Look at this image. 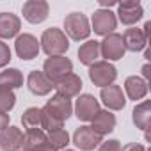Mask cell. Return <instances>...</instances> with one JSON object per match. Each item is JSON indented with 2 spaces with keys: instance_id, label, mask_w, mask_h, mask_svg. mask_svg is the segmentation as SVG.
I'll use <instances>...</instances> for the list:
<instances>
[{
  "instance_id": "6da1fadb",
  "label": "cell",
  "mask_w": 151,
  "mask_h": 151,
  "mask_svg": "<svg viewBox=\"0 0 151 151\" xmlns=\"http://www.w3.org/2000/svg\"><path fill=\"white\" fill-rule=\"evenodd\" d=\"M39 46L43 48V52L48 57H59L69 50V39L60 29L50 27L43 32V36L39 39Z\"/></svg>"
},
{
  "instance_id": "7a4b0ae2",
  "label": "cell",
  "mask_w": 151,
  "mask_h": 151,
  "mask_svg": "<svg viewBox=\"0 0 151 151\" xmlns=\"http://www.w3.org/2000/svg\"><path fill=\"white\" fill-rule=\"evenodd\" d=\"M69 39L73 41H82L91 36V25L84 13H69L64 18V30Z\"/></svg>"
},
{
  "instance_id": "3957f363",
  "label": "cell",
  "mask_w": 151,
  "mask_h": 151,
  "mask_svg": "<svg viewBox=\"0 0 151 151\" xmlns=\"http://www.w3.org/2000/svg\"><path fill=\"white\" fill-rule=\"evenodd\" d=\"M89 78L94 86L103 89L114 84V80L117 78V69L114 68V64L107 60H96L94 64L89 66Z\"/></svg>"
},
{
  "instance_id": "277c9868",
  "label": "cell",
  "mask_w": 151,
  "mask_h": 151,
  "mask_svg": "<svg viewBox=\"0 0 151 151\" xmlns=\"http://www.w3.org/2000/svg\"><path fill=\"white\" fill-rule=\"evenodd\" d=\"M126 53V48H124V41H123V36L121 34H109L105 36L103 41H100V55L105 57L107 62L110 60H119L123 59Z\"/></svg>"
},
{
  "instance_id": "5b68a950",
  "label": "cell",
  "mask_w": 151,
  "mask_h": 151,
  "mask_svg": "<svg viewBox=\"0 0 151 151\" xmlns=\"http://www.w3.org/2000/svg\"><path fill=\"white\" fill-rule=\"evenodd\" d=\"M71 71H73V62L64 55L48 57L45 60V64H43V73L53 82V86H55L57 80H60L62 77H66V75L71 73Z\"/></svg>"
},
{
  "instance_id": "8992f818",
  "label": "cell",
  "mask_w": 151,
  "mask_h": 151,
  "mask_svg": "<svg viewBox=\"0 0 151 151\" xmlns=\"http://www.w3.org/2000/svg\"><path fill=\"white\" fill-rule=\"evenodd\" d=\"M91 23H93L91 30H94V34L105 37V36L112 34L114 29L117 27V18H116V13H112L110 9H98V11H94Z\"/></svg>"
},
{
  "instance_id": "52a82bcc",
  "label": "cell",
  "mask_w": 151,
  "mask_h": 151,
  "mask_svg": "<svg viewBox=\"0 0 151 151\" xmlns=\"http://www.w3.org/2000/svg\"><path fill=\"white\" fill-rule=\"evenodd\" d=\"M43 109H45L50 116H53L57 121H60V123L68 121V119L71 117V114H73L71 100L66 98V96H60V94H53V96L46 101V105H45Z\"/></svg>"
},
{
  "instance_id": "ba28073f",
  "label": "cell",
  "mask_w": 151,
  "mask_h": 151,
  "mask_svg": "<svg viewBox=\"0 0 151 151\" xmlns=\"http://www.w3.org/2000/svg\"><path fill=\"white\" fill-rule=\"evenodd\" d=\"M100 101L93 96V94H80L77 103H75V116L80 121L87 123L93 121V117L100 112Z\"/></svg>"
},
{
  "instance_id": "9c48e42d",
  "label": "cell",
  "mask_w": 151,
  "mask_h": 151,
  "mask_svg": "<svg viewBox=\"0 0 151 151\" xmlns=\"http://www.w3.org/2000/svg\"><path fill=\"white\" fill-rule=\"evenodd\" d=\"M22 13H23V18L29 23L37 25V23H43L48 18L50 6H48V2H45V0H29V2L23 4Z\"/></svg>"
},
{
  "instance_id": "30bf717a",
  "label": "cell",
  "mask_w": 151,
  "mask_h": 151,
  "mask_svg": "<svg viewBox=\"0 0 151 151\" xmlns=\"http://www.w3.org/2000/svg\"><path fill=\"white\" fill-rule=\"evenodd\" d=\"M101 142H103V137L98 135L96 132H93L91 126H80L73 133V144L80 147L82 151H93Z\"/></svg>"
},
{
  "instance_id": "8fae6325",
  "label": "cell",
  "mask_w": 151,
  "mask_h": 151,
  "mask_svg": "<svg viewBox=\"0 0 151 151\" xmlns=\"http://www.w3.org/2000/svg\"><path fill=\"white\" fill-rule=\"evenodd\" d=\"M117 16L123 25H133L144 16V9L139 0H124L117 2Z\"/></svg>"
},
{
  "instance_id": "7c38bea8",
  "label": "cell",
  "mask_w": 151,
  "mask_h": 151,
  "mask_svg": "<svg viewBox=\"0 0 151 151\" xmlns=\"http://www.w3.org/2000/svg\"><path fill=\"white\" fill-rule=\"evenodd\" d=\"M14 50L18 53V57L22 60H32L37 57L41 46H39V41L36 36L32 34H22L16 37V43H14Z\"/></svg>"
},
{
  "instance_id": "4fadbf2b",
  "label": "cell",
  "mask_w": 151,
  "mask_h": 151,
  "mask_svg": "<svg viewBox=\"0 0 151 151\" xmlns=\"http://www.w3.org/2000/svg\"><path fill=\"white\" fill-rule=\"evenodd\" d=\"M27 87L32 94L36 96H46L52 93V89H55L53 82L46 77L43 71H30L29 77H27Z\"/></svg>"
},
{
  "instance_id": "5bb4252c",
  "label": "cell",
  "mask_w": 151,
  "mask_h": 151,
  "mask_svg": "<svg viewBox=\"0 0 151 151\" xmlns=\"http://www.w3.org/2000/svg\"><path fill=\"white\" fill-rule=\"evenodd\" d=\"M82 78L75 73H68L66 77H62L60 80L55 82V89H57V94L60 96H66V98H73V96H78L80 91H82Z\"/></svg>"
},
{
  "instance_id": "9a60e30c",
  "label": "cell",
  "mask_w": 151,
  "mask_h": 151,
  "mask_svg": "<svg viewBox=\"0 0 151 151\" xmlns=\"http://www.w3.org/2000/svg\"><path fill=\"white\" fill-rule=\"evenodd\" d=\"M103 105L109 109V110H123L124 105H126V98L123 94V89L116 84L112 86H107L101 89V94H100Z\"/></svg>"
},
{
  "instance_id": "2e32d148",
  "label": "cell",
  "mask_w": 151,
  "mask_h": 151,
  "mask_svg": "<svg viewBox=\"0 0 151 151\" xmlns=\"http://www.w3.org/2000/svg\"><path fill=\"white\" fill-rule=\"evenodd\" d=\"M23 146V132L16 126H7L0 133V149L2 151H20Z\"/></svg>"
},
{
  "instance_id": "e0dca14e",
  "label": "cell",
  "mask_w": 151,
  "mask_h": 151,
  "mask_svg": "<svg viewBox=\"0 0 151 151\" xmlns=\"http://www.w3.org/2000/svg\"><path fill=\"white\" fill-rule=\"evenodd\" d=\"M91 123H93V124H91L93 132H96L98 135L103 137V135L114 132V128H116V116H114L110 110H100V112L93 117Z\"/></svg>"
},
{
  "instance_id": "ac0fdd59",
  "label": "cell",
  "mask_w": 151,
  "mask_h": 151,
  "mask_svg": "<svg viewBox=\"0 0 151 151\" xmlns=\"http://www.w3.org/2000/svg\"><path fill=\"white\" fill-rule=\"evenodd\" d=\"M22 29V20L13 13H0V39H11Z\"/></svg>"
},
{
  "instance_id": "d6986e66",
  "label": "cell",
  "mask_w": 151,
  "mask_h": 151,
  "mask_svg": "<svg viewBox=\"0 0 151 151\" xmlns=\"http://www.w3.org/2000/svg\"><path fill=\"white\" fill-rule=\"evenodd\" d=\"M123 41H124V48L130 52H142L147 46V37L144 36L142 29H126L123 34Z\"/></svg>"
},
{
  "instance_id": "ffe728a7",
  "label": "cell",
  "mask_w": 151,
  "mask_h": 151,
  "mask_svg": "<svg viewBox=\"0 0 151 151\" xmlns=\"http://www.w3.org/2000/svg\"><path fill=\"white\" fill-rule=\"evenodd\" d=\"M124 91L130 100H133V101L142 100L147 94V80L137 77V75H132V77H128L124 80Z\"/></svg>"
},
{
  "instance_id": "44dd1931",
  "label": "cell",
  "mask_w": 151,
  "mask_h": 151,
  "mask_svg": "<svg viewBox=\"0 0 151 151\" xmlns=\"http://www.w3.org/2000/svg\"><path fill=\"white\" fill-rule=\"evenodd\" d=\"M98 57H101V55H100V41H96V39H91L78 48V60L84 66L94 64L98 60Z\"/></svg>"
},
{
  "instance_id": "7402d4cb",
  "label": "cell",
  "mask_w": 151,
  "mask_h": 151,
  "mask_svg": "<svg viewBox=\"0 0 151 151\" xmlns=\"http://www.w3.org/2000/svg\"><path fill=\"white\" fill-rule=\"evenodd\" d=\"M132 121L139 130H147L149 128V121H151V103L147 100H144L142 103H139L133 112H132Z\"/></svg>"
},
{
  "instance_id": "603a6c76",
  "label": "cell",
  "mask_w": 151,
  "mask_h": 151,
  "mask_svg": "<svg viewBox=\"0 0 151 151\" xmlns=\"http://www.w3.org/2000/svg\"><path fill=\"white\" fill-rule=\"evenodd\" d=\"M0 86L2 87H7V89H18L23 86V75L20 69L16 68H7L0 73Z\"/></svg>"
},
{
  "instance_id": "cb8c5ba5",
  "label": "cell",
  "mask_w": 151,
  "mask_h": 151,
  "mask_svg": "<svg viewBox=\"0 0 151 151\" xmlns=\"http://www.w3.org/2000/svg\"><path fill=\"white\" fill-rule=\"evenodd\" d=\"M43 142H46L45 132L41 128H30V130H25V133H23V146L22 147L25 151H32Z\"/></svg>"
},
{
  "instance_id": "d4e9b609",
  "label": "cell",
  "mask_w": 151,
  "mask_h": 151,
  "mask_svg": "<svg viewBox=\"0 0 151 151\" xmlns=\"http://www.w3.org/2000/svg\"><path fill=\"white\" fill-rule=\"evenodd\" d=\"M22 123L27 130L30 128H41V109L37 107H29L23 116H22Z\"/></svg>"
},
{
  "instance_id": "484cf974",
  "label": "cell",
  "mask_w": 151,
  "mask_h": 151,
  "mask_svg": "<svg viewBox=\"0 0 151 151\" xmlns=\"http://www.w3.org/2000/svg\"><path fill=\"white\" fill-rule=\"evenodd\" d=\"M46 139H48V142H50L55 149H66V146L69 144V133H68L64 128L48 132Z\"/></svg>"
},
{
  "instance_id": "4316f807",
  "label": "cell",
  "mask_w": 151,
  "mask_h": 151,
  "mask_svg": "<svg viewBox=\"0 0 151 151\" xmlns=\"http://www.w3.org/2000/svg\"><path fill=\"white\" fill-rule=\"evenodd\" d=\"M16 105V96L11 89L7 87H2L0 86V112H9L13 110V107Z\"/></svg>"
},
{
  "instance_id": "83f0119b",
  "label": "cell",
  "mask_w": 151,
  "mask_h": 151,
  "mask_svg": "<svg viewBox=\"0 0 151 151\" xmlns=\"http://www.w3.org/2000/svg\"><path fill=\"white\" fill-rule=\"evenodd\" d=\"M9 60H11V48L4 41H0V68H6Z\"/></svg>"
},
{
  "instance_id": "f1b7e54d",
  "label": "cell",
  "mask_w": 151,
  "mask_h": 151,
  "mask_svg": "<svg viewBox=\"0 0 151 151\" xmlns=\"http://www.w3.org/2000/svg\"><path fill=\"white\" fill-rule=\"evenodd\" d=\"M98 151H121V144H119V140L110 139V140L101 142L100 147H98Z\"/></svg>"
},
{
  "instance_id": "f546056e",
  "label": "cell",
  "mask_w": 151,
  "mask_h": 151,
  "mask_svg": "<svg viewBox=\"0 0 151 151\" xmlns=\"http://www.w3.org/2000/svg\"><path fill=\"white\" fill-rule=\"evenodd\" d=\"M121 151H146V147L139 142H128L121 147Z\"/></svg>"
},
{
  "instance_id": "4dcf8cb0",
  "label": "cell",
  "mask_w": 151,
  "mask_h": 151,
  "mask_svg": "<svg viewBox=\"0 0 151 151\" xmlns=\"http://www.w3.org/2000/svg\"><path fill=\"white\" fill-rule=\"evenodd\" d=\"M7 126H9V114L0 112V133H2Z\"/></svg>"
},
{
  "instance_id": "1f68e13d",
  "label": "cell",
  "mask_w": 151,
  "mask_h": 151,
  "mask_svg": "<svg viewBox=\"0 0 151 151\" xmlns=\"http://www.w3.org/2000/svg\"><path fill=\"white\" fill-rule=\"evenodd\" d=\"M32 151H57L50 142H48V139H46V142H43V144H39L36 149H32Z\"/></svg>"
},
{
  "instance_id": "d6a6232c",
  "label": "cell",
  "mask_w": 151,
  "mask_h": 151,
  "mask_svg": "<svg viewBox=\"0 0 151 151\" xmlns=\"http://www.w3.org/2000/svg\"><path fill=\"white\" fill-rule=\"evenodd\" d=\"M100 6H101V9H109L112 6H117V2H116V0H109V2H107V0H101Z\"/></svg>"
},
{
  "instance_id": "836d02e7",
  "label": "cell",
  "mask_w": 151,
  "mask_h": 151,
  "mask_svg": "<svg viewBox=\"0 0 151 151\" xmlns=\"http://www.w3.org/2000/svg\"><path fill=\"white\" fill-rule=\"evenodd\" d=\"M142 75H144V80H146V78H147V75H149V66H147V64L142 68Z\"/></svg>"
},
{
  "instance_id": "e575fe53",
  "label": "cell",
  "mask_w": 151,
  "mask_h": 151,
  "mask_svg": "<svg viewBox=\"0 0 151 151\" xmlns=\"http://www.w3.org/2000/svg\"><path fill=\"white\" fill-rule=\"evenodd\" d=\"M62 151H75V149H62Z\"/></svg>"
},
{
  "instance_id": "d590c367",
  "label": "cell",
  "mask_w": 151,
  "mask_h": 151,
  "mask_svg": "<svg viewBox=\"0 0 151 151\" xmlns=\"http://www.w3.org/2000/svg\"><path fill=\"white\" fill-rule=\"evenodd\" d=\"M20 151H25V149H20Z\"/></svg>"
}]
</instances>
